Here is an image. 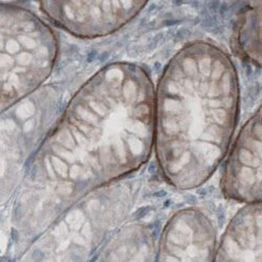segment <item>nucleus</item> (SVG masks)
<instances>
[{
  "label": "nucleus",
  "mask_w": 262,
  "mask_h": 262,
  "mask_svg": "<svg viewBox=\"0 0 262 262\" xmlns=\"http://www.w3.org/2000/svg\"><path fill=\"white\" fill-rule=\"evenodd\" d=\"M238 108V76L226 52L199 41L173 56L156 94L155 143L169 183L191 189L211 177L227 155Z\"/></svg>",
  "instance_id": "nucleus-1"
},
{
  "label": "nucleus",
  "mask_w": 262,
  "mask_h": 262,
  "mask_svg": "<svg viewBox=\"0 0 262 262\" xmlns=\"http://www.w3.org/2000/svg\"><path fill=\"white\" fill-rule=\"evenodd\" d=\"M156 93L139 65L109 64L75 94L48 139L49 154L58 160L78 157L99 167V179L119 165L137 167L155 142Z\"/></svg>",
  "instance_id": "nucleus-2"
},
{
  "label": "nucleus",
  "mask_w": 262,
  "mask_h": 262,
  "mask_svg": "<svg viewBox=\"0 0 262 262\" xmlns=\"http://www.w3.org/2000/svg\"><path fill=\"white\" fill-rule=\"evenodd\" d=\"M2 112L24 100L51 75L58 54L52 29L29 10L2 4Z\"/></svg>",
  "instance_id": "nucleus-3"
},
{
  "label": "nucleus",
  "mask_w": 262,
  "mask_h": 262,
  "mask_svg": "<svg viewBox=\"0 0 262 262\" xmlns=\"http://www.w3.org/2000/svg\"><path fill=\"white\" fill-rule=\"evenodd\" d=\"M147 2H40L52 21L74 36L96 38L120 30L133 20Z\"/></svg>",
  "instance_id": "nucleus-4"
},
{
  "label": "nucleus",
  "mask_w": 262,
  "mask_h": 262,
  "mask_svg": "<svg viewBox=\"0 0 262 262\" xmlns=\"http://www.w3.org/2000/svg\"><path fill=\"white\" fill-rule=\"evenodd\" d=\"M223 188L237 202L262 203V103L239 131L225 168Z\"/></svg>",
  "instance_id": "nucleus-5"
},
{
  "label": "nucleus",
  "mask_w": 262,
  "mask_h": 262,
  "mask_svg": "<svg viewBox=\"0 0 262 262\" xmlns=\"http://www.w3.org/2000/svg\"><path fill=\"white\" fill-rule=\"evenodd\" d=\"M220 262H262V203L246 204L232 220Z\"/></svg>",
  "instance_id": "nucleus-6"
},
{
  "label": "nucleus",
  "mask_w": 262,
  "mask_h": 262,
  "mask_svg": "<svg viewBox=\"0 0 262 262\" xmlns=\"http://www.w3.org/2000/svg\"><path fill=\"white\" fill-rule=\"evenodd\" d=\"M33 257H34V259H35L37 262H40V261H42L43 259H45V254H43V252L40 251V250H36V251L34 252Z\"/></svg>",
  "instance_id": "nucleus-7"
},
{
  "label": "nucleus",
  "mask_w": 262,
  "mask_h": 262,
  "mask_svg": "<svg viewBox=\"0 0 262 262\" xmlns=\"http://www.w3.org/2000/svg\"><path fill=\"white\" fill-rule=\"evenodd\" d=\"M72 258H73V259H75V261H76V262H80V261L82 260V259H81L79 256H77V255H73V256H72Z\"/></svg>",
  "instance_id": "nucleus-8"
}]
</instances>
